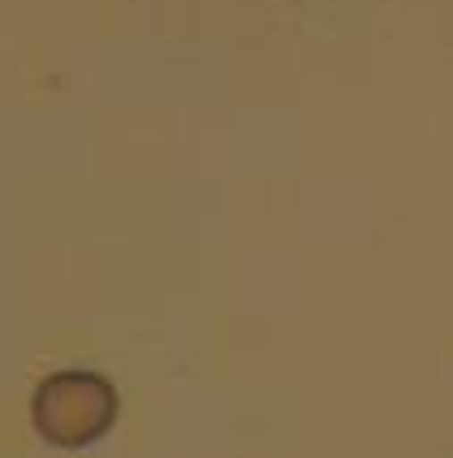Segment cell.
I'll use <instances>...</instances> for the list:
<instances>
[{"mask_svg": "<svg viewBox=\"0 0 453 458\" xmlns=\"http://www.w3.org/2000/svg\"><path fill=\"white\" fill-rule=\"evenodd\" d=\"M122 398L100 372H52L30 394V424L52 450H87L113 433Z\"/></svg>", "mask_w": 453, "mask_h": 458, "instance_id": "obj_1", "label": "cell"}]
</instances>
